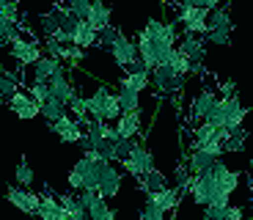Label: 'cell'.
I'll return each instance as SVG.
<instances>
[{"instance_id": "obj_1", "label": "cell", "mask_w": 253, "mask_h": 220, "mask_svg": "<svg viewBox=\"0 0 253 220\" xmlns=\"http://www.w3.org/2000/svg\"><path fill=\"white\" fill-rule=\"evenodd\" d=\"M105 165H108V160L99 157L96 151H88V154L77 160L75 168L69 171V187L77 190V193H80V190H96Z\"/></svg>"}, {"instance_id": "obj_2", "label": "cell", "mask_w": 253, "mask_h": 220, "mask_svg": "<svg viewBox=\"0 0 253 220\" xmlns=\"http://www.w3.org/2000/svg\"><path fill=\"white\" fill-rule=\"evenodd\" d=\"M85 110H88V119L108 121V124L121 116V107H119V102H116V94L108 86H99L94 94L85 99Z\"/></svg>"}, {"instance_id": "obj_3", "label": "cell", "mask_w": 253, "mask_h": 220, "mask_svg": "<svg viewBox=\"0 0 253 220\" xmlns=\"http://www.w3.org/2000/svg\"><path fill=\"white\" fill-rule=\"evenodd\" d=\"M231 31H234V22H231V0H226L223 6L212 8L207 17V39L212 44H231Z\"/></svg>"}, {"instance_id": "obj_4", "label": "cell", "mask_w": 253, "mask_h": 220, "mask_svg": "<svg viewBox=\"0 0 253 220\" xmlns=\"http://www.w3.org/2000/svg\"><path fill=\"white\" fill-rule=\"evenodd\" d=\"M176 52L190 63V75H207L204 72V58H207V42H204V36L184 33L176 42Z\"/></svg>"}, {"instance_id": "obj_5", "label": "cell", "mask_w": 253, "mask_h": 220, "mask_svg": "<svg viewBox=\"0 0 253 220\" xmlns=\"http://www.w3.org/2000/svg\"><path fill=\"white\" fill-rule=\"evenodd\" d=\"M149 77L154 80V88H157L160 96H173V94L179 96L184 91V83H187V77H176V75H173L168 63L154 66V69L149 72Z\"/></svg>"}, {"instance_id": "obj_6", "label": "cell", "mask_w": 253, "mask_h": 220, "mask_svg": "<svg viewBox=\"0 0 253 220\" xmlns=\"http://www.w3.org/2000/svg\"><path fill=\"white\" fill-rule=\"evenodd\" d=\"M179 14H176V25L184 28V33H193V36H204L207 33V17L209 11L201 6H184V3H176Z\"/></svg>"}, {"instance_id": "obj_7", "label": "cell", "mask_w": 253, "mask_h": 220, "mask_svg": "<svg viewBox=\"0 0 253 220\" xmlns=\"http://www.w3.org/2000/svg\"><path fill=\"white\" fill-rule=\"evenodd\" d=\"M121 165H124V171H126L129 176L140 179V176H146L149 171H154V157H152V151L146 149L143 140H135L132 151L126 154V160H124Z\"/></svg>"}, {"instance_id": "obj_8", "label": "cell", "mask_w": 253, "mask_h": 220, "mask_svg": "<svg viewBox=\"0 0 253 220\" xmlns=\"http://www.w3.org/2000/svg\"><path fill=\"white\" fill-rule=\"evenodd\" d=\"M8 50H11V58L19 63V66H33V63L42 58V47H39L36 39L19 33L14 42H8Z\"/></svg>"}, {"instance_id": "obj_9", "label": "cell", "mask_w": 253, "mask_h": 220, "mask_svg": "<svg viewBox=\"0 0 253 220\" xmlns=\"http://www.w3.org/2000/svg\"><path fill=\"white\" fill-rule=\"evenodd\" d=\"M110 52H113V61L119 63L121 69H126V72L143 69V63H140V58H138V47H135V42L129 36H124V33L116 39V44L110 47Z\"/></svg>"}, {"instance_id": "obj_10", "label": "cell", "mask_w": 253, "mask_h": 220, "mask_svg": "<svg viewBox=\"0 0 253 220\" xmlns=\"http://www.w3.org/2000/svg\"><path fill=\"white\" fill-rule=\"evenodd\" d=\"M217 102V91L209 83H204L201 86V94L193 99V105H190V110H187V124L190 127H196V124H201L204 119H207V113H209V107Z\"/></svg>"}, {"instance_id": "obj_11", "label": "cell", "mask_w": 253, "mask_h": 220, "mask_svg": "<svg viewBox=\"0 0 253 220\" xmlns=\"http://www.w3.org/2000/svg\"><path fill=\"white\" fill-rule=\"evenodd\" d=\"M184 168H187V174H190V179L193 176H201V174H207L212 165L217 163L220 157H212L209 151H204V149H187V154H184Z\"/></svg>"}, {"instance_id": "obj_12", "label": "cell", "mask_w": 253, "mask_h": 220, "mask_svg": "<svg viewBox=\"0 0 253 220\" xmlns=\"http://www.w3.org/2000/svg\"><path fill=\"white\" fill-rule=\"evenodd\" d=\"M6 198L17 209H22L25 215H36V209H39V193H33V190H25V187L11 184V187L6 190Z\"/></svg>"}, {"instance_id": "obj_13", "label": "cell", "mask_w": 253, "mask_h": 220, "mask_svg": "<svg viewBox=\"0 0 253 220\" xmlns=\"http://www.w3.org/2000/svg\"><path fill=\"white\" fill-rule=\"evenodd\" d=\"M36 218L39 220H66L63 215V207L58 201V195L52 190L44 187V193L39 195V209H36Z\"/></svg>"}, {"instance_id": "obj_14", "label": "cell", "mask_w": 253, "mask_h": 220, "mask_svg": "<svg viewBox=\"0 0 253 220\" xmlns=\"http://www.w3.org/2000/svg\"><path fill=\"white\" fill-rule=\"evenodd\" d=\"M121 190V174L119 168H116L113 163H108L105 168H102V176H99V184H96V193L108 201V198H116Z\"/></svg>"}, {"instance_id": "obj_15", "label": "cell", "mask_w": 253, "mask_h": 220, "mask_svg": "<svg viewBox=\"0 0 253 220\" xmlns=\"http://www.w3.org/2000/svg\"><path fill=\"white\" fill-rule=\"evenodd\" d=\"M47 88H50V96H52V99H58L61 105H69L72 96L77 94V88L72 86V80H69V75H66V69H61L55 77H50Z\"/></svg>"}, {"instance_id": "obj_16", "label": "cell", "mask_w": 253, "mask_h": 220, "mask_svg": "<svg viewBox=\"0 0 253 220\" xmlns=\"http://www.w3.org/2000/svg\"><path fill=\"white\" fill-rule=\"evenodd\" d=\"M50 130L55 132V135L63 140V143H80L83 135H85V132H83V127L77 124V121L72 119L69 113L63 116V119H58L55 124H50Z\"/></svg>"}, {"instance_id": "obj_17", "label": "cell", "mask_w": 253, "mask_h": 220, "mask_svg": "<svg viewBox=\"0 0 253 220\" xmlns=\"http://www.w3.org/2000/svg\"><path fill=\"white\" fill-rule=\"evenodd\" d=\"M179 195H182V190L179 187H165V190H157V193H146V201L154 204V207L160 209V212H173L179 204Z\"/></svg>"}, {"instance_id": "obj_18", "label": "cell", "mask_w": 253, "mask_h": 220, "mask_svg": "<svg viewBox=\"0 0 253 220\" xmlns=\"http://www.w3.org/2000/svg\"><path fill=\"white\" fill-rule=\"evenodd\" d=\"M6 105L11 107L19 119H25V121H28V119H36V116H39V105L31 99V96H28V91H22V88H19L17 94H14L11 99L6 102Z\"/></svg>"}, {"instance_id": "obj_19", "label": "cell", "mask_w": 253, "mask_h": 220, "mask_svg": "<svg viewBox=\"0 0 253 220\" xmlns=\"http://www.w3.org/2000/svg\"><path fill=\"white\" fill-rule=\"evenodd\" d=\"M61 69H66L58 58L42 55L36 63H33V83H50V77H55Z\"/></svg>"}, {"instance_id": "obj_20", "label": "cell", "mask_w": 253, "mask_h": 220, "mask_svg": "<svg viewBox=\"0 0 253 220\" xmlns=\"http://www.w3.org/2000/svg\"><path fill=\"white\" fill-rule=\"evenodd\" d=\"M143 124H140V110L138 113H121L119 119H116V135L119 138H138V135H143Z\"/></svg>"}, {"instance_id": "obj_21", "label": "cell", "mask_w": 253, "mask_h": 220, "mask_svg": "<svg viewBox=\"0 0 253 220\" xmlns=\"http://www.w3.org/2000/svg\"><path fill=\"white\" fill-rule=\"evenodd\" d=\"M85 22H88L96 33H99L102 28H108L110 25V6L105 0H91V11H88V17H85Z\"/></svg>"}, {"instance_id": "obj_22", "label": "cell", "mask_w": 253, "mask_h": 220, "mask_svg": "<svg viewBox=\"0 0 253 220\" xmlns=\"http://www.w3.org/2000/svg\"><path fill=\"white\" fill-rule=\"evenodd\" d=\"M116 102H119L121 113H138L140 110V94L132 91V88H126L119 83V91H116Z\"/></svg>"}, {"instance_id": "obj_23", "label": "cell", "mask_w": 253, "mask_h": 220, "mask_svg": "<svg viewBox=\"0 0 253 220\" xmlns=\"http://www.w3.org/2000/svg\"><path fill=\"white\" fill-rule=\"evenodd\" d=\"M72 44L75 47H80V50H88V47H96V31L85 22V19H80L75 28V33H72Z\"/></svg>"}, {"instance_id": "obj_24", "label": "cell", "mask_w": 253, "mask_h": 220, "mask_svg": "<svg viewBox=\"0 0 253 220\" xmlns=\"http://www.w3.org/2000/svg\"><path fill=\"white\" fill-rule=\"evenodd\" d=\"M248 132L245 127H234V130H226V138H223V154H234L245 146Z\"/></svg>"}, {"instance_id": "obj_25", "label": "cell", "mask_w": 253, "mask_h": 220, "mask_svg": "<svg viewBox=\"0 0 253 220\" xmlns=\"http://www.w3.org/2000/svg\"><path fill=\"white\" fill-rule=\"evenodd\" d=\"M149 83H152V77H149V72L146 69H132V72H126L124 77H121V86L126 88H132V91H143V88H149Z\"/></svg>"}, {"instance_id": "obj_26", "label": "cell", "mask_w": 253, "mask_h": 220, "mask_svg": "<svg viewBox=\"0 0 253 220\" xmlns=\"http://www.w3.org/2000/svg\"><path fill=\"white\" fill-rule=\"evenodd\" d=\"M39 116H44L47 119V124H55L58 119H63V116H66V105H61V102L58 99H47V102H42V105H39Z\"/></svg>"}, {"instance_id": "obj_27", "label": "cell", "mask_w": 253, "mask_h": 220, "mask_svg": "<svg viewBox=\"0 0 253 220\" xmlns=\"http://www.w3.org/2000/svg\"><path fill=\"white\" fill-rule=\"evenodd\" d=\"M19 91V77L0 69V102H8Z\"/></svg>"}, {"instance_id": "obj_28", "label": "cell", "mask_w": 253, "mask_h": 220, "mask_svg": "<svg viewBox=\"0 0 253 220\" xmlns=\"http://www.w3.org/2000/svg\"><path fill=\"white\" fill-rule=\"evenodd\" d=\"M138 182H140V190H143V193H157V190H165V187H168V182H165V176L160 174L157 168H154V171H149L146 176H140Z\"/></svg>"}, {"instance_id": "obj_29", "label": "cell", "mask_w": 253, "mask_h": 220, "mask_svg": "<svg viewBox=\"0 0 253 220\" xmlns=\"http://www.w3.org/2000/svg\"><path fill=\"white\" fill-rule=\"evenodd\" d=\"M83 58H85V50H80V47H75V44H63V47H61V55H58V61L66 63L69 69H77Z\"/></svg>"}, {"instance_id": "obj_30", "label": "cell", "mask_w": 253, "mask_h": 220, "mask_svg": "<svg viewBox=\"0 0 253 220\" xmlns=\"http://www.w3.org/2000/svg\"><path fill=\"white\" fill-rule=\"evenodd\" d=\"M14 179H17V187H25V190H31V184L36 182V176H33V168L28 165V160H25V157H22V160L17 163Z\"/></svg>"}, {"instance_id": "obj_31", "label": "cell", "mask_w": 253, "mask_h": 220, "mask_svg": "<svg viewBox=\"0 0 253 220\" xmlns=\"http://www.w3.org/2000/svg\"><path fill=\"white\" fill-rule=\"evenodd\" d=\"M119 36H121V31L113 25V22H110L108 28H102V31L96 33V47H102V50H110V47L116 44V39H119Z\"/></svg>"}, {"instance_id": "obj_32", "label": "cell", "mask_w": 253, "mask_h": 220, "mask_svg": "<svg viewBox=\"0 0 253 220\" xmlns=\"http://www.w3.org/2000/svg\"><path fill=\"white\" fill-rule=\"evenodd\" d=\"M22 33V28L19 25H14V22H8V19H3L0 17V44H8V42H14V39Z\"/></svg>"}, {"instance_id": "obj_33", "label": "cell", "mask_w": 253, "mask_h": 220, "mask_svg": "<svg viewBox=\"0 0 253 220\" xmlns=\"http://www.w3.org/2000/svg\"><path fill=\"white\" fill-rule=\"evenodd\" d=\"M63 6L69 8V14H75L77 19H85L91 11V0H63Z\"/></svg>"}, {"instance_id": "obj_34", "label": "cell", "mask_w": 253, "mask_h": 220, "mask_svg": "<svg viewBox=\"0 0 253 220\" xmlns=\"http://www.w3.org/2000/svg\"><path fill=\"white\" fill-rule=\"evenodd\" d=\"M42 31H44L47 39H52V36L58 33V14H55V6H52L47 14H42Z\"/></svg>"}, {"instance_id": "obj_35", "label": "cell", "mask_w": 253, "mask_h": 220, "mask_svg": "<svg viewBox=\"0 0 253 220\" xmlns=\"http://www.w3.org/2000/svg\"><path fill=\"white\" fill-rule=\"evenodd\" d=\"M28 96H31L36 105H42V102L50 99V88H47V83H31V86H28Z\"/></svg>"}, {"instance_id": "obj_36", "label": "cell", "mask_w": 253, "mask_h": 220, "mask_svg": "<svg viewBox=\"0 0 253 220\" xmlns=\"http://www.w3.org/2000/svg\"><path fill=\"white\" fill-rule=\"evenodd\" d=\"M201 220H226V207L209 204V207H204V218Z\"/></svg>"}, {"instance_id": "obj_37", "label": "cell", "mask_w": 253, "mask_h": 220, "mask_svg": "<svg viewBox=\"0 0 253 220\" xmlns=\"http://www.w3.org/2000/svg\"><path fill=\"white\" fill-rule=\"evenodd\" d=\"M140 220H165V212H160L154 204H149L146 201L143 204V209H140Z\"/></svg>"}, {"instance_id": "obj_38", "label": "cell", "mask_w": 253, "mask_h": 220, "mask_svg": "<svg viewBox=\"0 0 253 220\" xmlns=\"http://www.w3.org/2000/svg\"><path fill=\"white\" fill-rule=\"evenodd\" d=\"M176 3H184V6H201V8H207V11H212V8H217L220 0H176Z\"/></svg>"}, {"instance_id": "obj_39", "label": "cell", "mask_w": 253, "mask_h": 220, "mask_svg": "<svg viewBox=\"0 0 253 220\" xmlns=\"http://www.w3.org/2000/svg\"><path fill=\"white\" fill-rule=\"evenodd\" d=\"M226 220H245V209L242 207H226Z\"/></svg>"}, {"instance_id": "obj_40", "label": "cell", "mask_w": 253, "mask_h": 220, "mask_svg": "<svg viewBox=\"0 0 253 220\" xmlns=\"http://www.w3.org/2000/svg\"><path fill=\"white\" fill-rule=\"evenodd\" d=\"M228 94H234V83H231V80H226L220 86V96H228Z\"/></svg>"}, {"instance_id": "obj_41", "label": "cell", "mask_w": 253, "mask_h": 220, "mask_svg": "<svg viewBox=\"0 0 253 220\" xmlns=\"http://www.w3.org/2000/svg\"><path fill=\"white\" fill-rule=\"evenodd\" d=\"M99 220H116V209H110V207H108V212L102 215Z\"/></svg>"}, {"instance_id": "obj_42", "label": "cell", "mask_w": 253, "mask_h": 220, "mask_svg": "<svg viewBox=\"0 0 253 220\" xmlns=\"http://www.w3.org/2000/svg\"><path fill=\"white\" fill-rule=\"evenodd\" d=\"M251 171H253V157H251Z\"/></svg>"}, {"instance_id": "obj_43", "label": "cell", "mask_w": 253, "mask_h": 220, "mask_svg": "<svg viewBox=\"0 0 253 220\" xmlns=\"http://www.w3.org/2000/svg\"><path fill=\"white\" fill-rule=\"evenodd\" d=\"M55 3H63V0H55Z\"/></svg>"}]
</instances>
